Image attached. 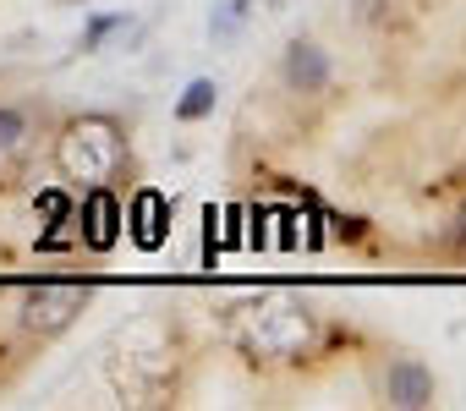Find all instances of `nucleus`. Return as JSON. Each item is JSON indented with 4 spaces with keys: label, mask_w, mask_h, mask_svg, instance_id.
Returning <instances> with one entry per match:
<instances>
[{
    "label": "nucleus",
    "mask_w": 466,
    "mask_h": 411,
    "mask_svg": "<svg viewBox=\"0 0 466 411\" xmlns=\"http://www.w3.org/2000/svg\"><path fill=\"white\" fill-rule=\"evenodd\" d=\"M214 99H219V88H214L208 77H198V83H187L176 115H181V121H203V115H214Z\"/></svg>",
    "instance_id": "obj_8"
},
{
    "label": "nucleus",
    "mask_w": 466,
    "mask_h": 411,
    "mask_svg": "<svg viewBox=\"0 0 466 411\" xmlns=\"http://www.w3.org/2000/svg\"><path fill=\"white\" fill-rule=\"evenodd\" d=\"M88 307V286H39L23 296V329L28 335H61Z\"/></svg>",
    "instance_id": "obj_2"
},
{
    "label": "nucleus",
    "mask_w": 466,
    "mask_h": 411,
    "mask_svg": "<svg viewBox=\"0 0 466 411\" xmlns=\"http://www.w3.org/2000/svg\"><path fill=\"white\" fill-rule=\"evenodd\" d=\"M286 83L297 88V94H324V83H329V55L319 50V45H291L286 50Z\"/></svg>",
    "instance_id": "obj_6"
},
{
    "label": "nucleus",
    "mask_w": 466,
    "mask_h": 411,
    "mask_svg": "<svg viewBox=\"0 0 466 411\" xmlns=\"http://www.w3.org/2000/svg\"><path fill=\"white\" fill-rule=\"evenodd\" d=\"M28 137V110H12V105H0V154L17 148Z\"/></svg>",
    "instance_id": "obj_9"
},
{
    "label": "nucleus",
    "mask_w": 466,
    "mask_h": 411,
    "mask_svg": "<svg viewBox=\"0 0 466 411\" xmlns=\"http://www.w3.org/2000/svg\"><path fill=\"white\" fill-rule=\"evenodd\" d=\"M230 12H237V17H248V12H253V0H230Z\"/></svg>",
    "instance_id": "obj_13"
},
{
    "label": "nucleus",
    "mask_w": 466,
    "mask_h": 411,
    "mask_svg": "<svg viewBox=\"0 0 466 411\" xmlns=\"http://www.w3.org/2000/svg\"><path fill=\"white\" fill-rule=\"evenodd\" d=\"M77 231H83V247H94V253H110L116 242H121V203H116V192L110 186H94L83 203H77Z\"/></svg>",
    "instance_id": "obj_3"
},
{
    "label": "nucleus",
    "mask_w": 466,
    "mask_h": 411,
    "mask_svg": "<svg viewBox=\"0 0 466 411\" xmlns=\"http://www.w3.org/2000/svg\"><path fill=\"white\" fill-rule=\"evenodd\" d=\"M121 154L127 148L116 137V121H105V115H88L61 137V170L72 181H88V186H105L121 170Z\"/></svg>",
    "instance_id": "obj_1"
},
{
    "label": "nucleus",
    "mask_w": 466,
    "mask_h": 411,
    "mask_svg": "<svg viewBox=\"0 0 466 411\" xmlns=\"http://www.w3.org/2000/svg\"><path fill=\"white\" fill-rule=\"evenodd\" d=\"M39 215L50 220V231H61L77 209H72V197H66V192H45V197H39Z\"/></svg>",
    "instance_id": "obj_10"
},
{
    "label": "nucleus",
    "mask_w": 466,
    "mask_h": 411,
    "mask_svg": "<svg viewBox=\"0 0 466 411\" xmlns=\"http://www.w3.org/2000/svg\"><path fill=\"white\" fill-rule=\"evenodd\" d=\"M121 23H127L121 12H116V17H94V23H88V34H83V50H99V45H105V34H116Z\"/></svg>",
    "instance_id": "obj_11"
},
{
    "label": "nucleus",
    "mask_w": 466,
    "mask_h": 411,
    "mask_svg": "<svg viewBox=\"0 0 466 411\" xmlns=\"http://www.w3.org/2000/svg\"><path fill=\"white\" fill-rule=\"evenodd\" d=\"M384 400H390V406H406V411L433 406V373H428L422 362H390V373H384Z\"/></svg>",
    "instance_id": "obj_4"
},
{
    "label": "nucleus",
    "mask_w": 466,
    "mask_h": 411,
    "mask_svg": "<svg viewBox=\"0 0 466 411\" xmlns=\"http://www.w3.org/2000/svg\"><path fill=\"white\" fill-rule=\"evenodd\" d=\"M258 346L269 356H297L308 346V313L302 307H286V313H264L258 324Z\"/></svg>",
    "instance_id": "obj_5"
},
{
    "label": "nucleus",
    "mask_w": 466,
    "mask_h": 411,
    "mask_svg": "<svg viewBox=\"0 0 466 411\" xmlns=\"http://www.w3.org/2000/svg\"><path fill=\"white\" fill-rule=\"evenodd\" d=\"M450 253L466 258V209H461V220H455V231H450Z\"/></svg>",
    "instance_id": "obj_12"
},
{
    "label": "nucleus",
    "mask_w": 466,
    "mask_h": 411,
    "mask_svg": "<svg viewBox=\"0 0 466 411\" xmlns=\"http://www.w3.org/2000/svg\"><path fill=\"white\" fill-rule=\"evenodd\" d=\"M132 220H137V242H143V247H159V242H165V220H170L165 197H159V192H143L137 209H132Z\"/></svg>",
    "instance_id": "obj_7"
}]
</instances>
